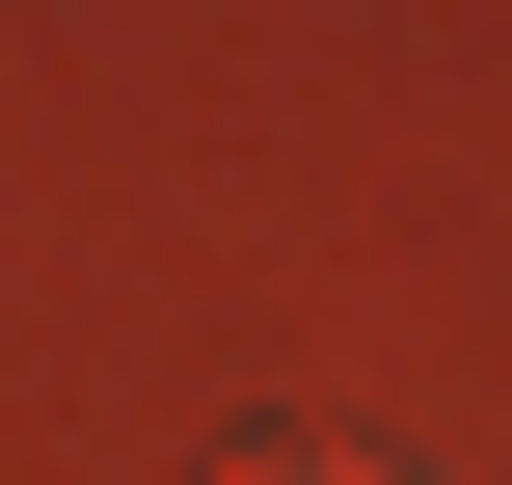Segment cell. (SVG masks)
<instances>
[{"mask_svg": "<svg viewBox=\"0 0 512 485\" xmlns=\"http://www.w3.org/2000/svg\"><path fill=\"white\" fill-rule=\"evenodd\" d=\"M243 485H378V459H243Z\"/></svg>", "mask_w": 512, "mask_h": 485, "instance_id": "6da1fadb", "label": "cell"}]
</instances>
